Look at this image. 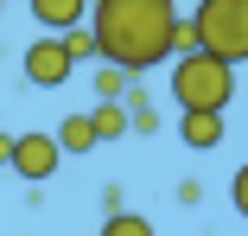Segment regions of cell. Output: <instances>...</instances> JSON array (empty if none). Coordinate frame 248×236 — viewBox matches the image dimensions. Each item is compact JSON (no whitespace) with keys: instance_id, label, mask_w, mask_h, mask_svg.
Returning <instances> with one entry per match:
<instances>
[{"instance_id":"obj_1","label":"cell","mask_w":248,"mask_h":236,"mask_svg":"<svg viewBox=\"0 0 248 236\" xmlns=\"http://www.w3.org/2000/svg\"><path fill=\"white\" fill-rule=\"evenodd\" d=\"M178 7L172 0H89L83 26L95 32V58L121 64L127 77L153 70L172 58V38H178Z\"/></svg>"},{"instance_id":"obj_2","label":"cell","mask_w":248,"mask_h":236,"mask_svg":"<svg viewBox=\"0 0 248 236\" xmlns=\"http://www.w3.org/2000/svg\"><path fill=\"white\" fill-rule=\"evenodd\" d=\"M172 64V102L185 115H223L229 96H235V64L210 58V51H178L166 58Z\"/></svg>"},{"instance_id":"obj_3","label":"cell","mask_w":248,"mask_h":236,"mask_svg":"<svg viewBox=\"0 0 248 236\" xmlns=\"http://www.w3.org/2000/svg\"><path fill=\"white\" fill-rule=\"evenodd\" d=\"M185 19H191L197 51H210L223 64L248 58V0H197V13H185Z\"/></svg>"},{"instance_id":"obj_4","label":"cell","mask_w":248,"mask_h":236,"mask_svg":"<svg viewBox=\"0 0 248 236\" xmlns=\"http://www.w3.org/2000/svg\"><path fill=\"white\" fill-rule=\"evenodd\" d=\"M26 185H45L58 166H64V153H58V140L51 134H13V160H7Z\"/></svg>"},{"instance_id":"obj_5","label":"cell","mask_w":248,"mask_h":236,"mask_svg":"<svg viewBox=\"0 0 248 236\" xmlns=\"http://www.w3.org/2000/svg\"><path fill=\"white\" fill-rule=\"evenodd\" d=\"M26 83H38V89L70 83V51H64V38H58V32H45V38L26 45Z\"/></svg>"},{"instance_id":"obj_6","label":"cell","mask_w":248,"mask_h":236,"mask_svg":"<svg viewBox=\"0 0 248 236\" xmlns=\"http://www.w3.org/2000/svg\"><path fill=\"white\" fill-rule=\"evenodd\" d=\"M26 13H32L45 32H64V26H77V19L89 13V0H26Z\"/></svg>"},{"instance_id":"obj_7","label":"cell","mask_w":248,"mask_h":236,"mask_svg":"<svg viewBox=\"0 0 248 236\" xmlns=\"http://www.w3.org/2000/svg\"><path fill=\"white\" fill-rule=\"evenodd\" d=\"M51 140H58V153H64V160H70V153H95V147H102V140H95V121H89V115H64Z\"/></svg>"},{"instance_id":"obj_8","label":"cell","mask_w":248,"mask_h":236,"mask_svg":"<svg viewBox=\"0 0 248 236\" xmlns=\"http://www.w3.org/2000/svg\"><path fill=\"white\" fill-rule=\"evenodd\" d=\"M178 134H185V147H191V153H210L217 140H223V115H185Z\"/></svg>"},{"instance_id":"obj_9","label":"cell","mask_w":248,"mask_h":236,"mask_svg":"<svg viewBox=\"0 0 248 236\" xmlns=\"http://www.w3.org/2000/svg\"><path fill=\"white\" fill-rule=\"evenodd\" d=\"M89 121H95V140H121V134H127V109H121V96H95Z\"/></svg>"},{"instance_id":"obj_10","label":"cell","mask_w":248,"mask_h":236,"mask_svg":"<svg viewBox=\"0 0 248 236\" xmlns=\"http://www.w3.org/2000/svg\"><path fill=\"white\" fill-rule=\"evenodd\" d=\"M102 236H153V217H140V211H108L102 217Z\"/></svg>"},{"instance_id":"obj_11","label":"cell","mask_w":248,"mask_h":236,"mask_svg":"<svg viewBox=\"0 0 248 236\" xmlns=\"http://www.w3.org/2000/svg\"><path fill=\"white\" fill-rule=\"evenodd\" d=\"M58 38H64V51H70V64H95V32H89L83 19H77V26H64Z\"/></svg>"},{"instance_id":"obj_12","label":"cell","mask_w":248,"mask_h":236,"mask_svg":"<svg viewBox=\"0 0 248 236\" xmlns=\"http://www.w3.org/2000/svg\"><path fill=\"white\" fill-rule=\"evenodd\" d=\"M121 89H127V70L102 58V64H95V96H121Z\"/></svg>"},{"instance_id":"obj_13","label":"cell","mask_w":248,"mask_h":236,"mask_svg":"<svg viewBox=\"0 0 248 236\" xmlns=\"http://www.w3.org/2000/svg\"><path fill=\"white\" fill-rule=\"evenodd\" d=\"M7 160H13V134L0 128V166H7Z\"/></svg>"},{"instance_id":"obj_14","label":"cell","mask_w":248,"mask_h":236,"mask_svg":"<svg viewBox=\"0 0 248 236\" xmlns=\"http://www.w3.org/2000/svg\"><path fill=\"white\" fill-rule=\"evenodd\" d=\"M0 7H7V0H0Z\"/></svg>"}]
</instances>
